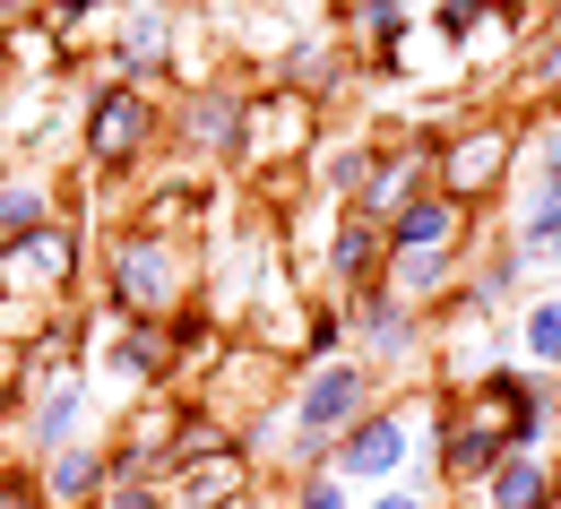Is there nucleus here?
<instances>
[{"mask_svg":"<svg viewBox=\"0 0 561 509\" xmlns=\"http://www.w3.org/2000/svg\"><path fill=\"white\" fill-rule=\"evenodd\" d=\"M380 406V371L363 363V355H337V363H311L294 389H285V415H294V458H302V475H329V440L363 424Z\"/></svg>","mask_w":561,"mask_h":509,"instance_id":"1","label":"nucleus"},{"mask_svg":"<svg viewBox=\"0 0 561 509\" xmlns=\"http://www.w3.org/2000/svg\"><path fill=\"white\" fill-rule=\"evenodd\" d=\"M78 139H87V164L95 173H130L147 147L164 139V104L130 86V78H104L95 95H87V113H78Z\"/></svg>","mask_w":561,"mask_h":509,"instance_id":"2","label":"nucleus"},{"mask_svg":"<svg viewBox=\"0 0 561 509\" xmlns=\"http://www.w3.org/2000/svg\"><path fill=\"white\" fill-rule=\"evenodd\" d=\"M104 302H113V320H164L182 302V242L113 233V251H104Z\"/></svg>","mask_w":561,"mask_h":509,"instance_id":"3","label":"nucleus"},{"mask_svg":"<svg viewBox=\"0 0 561 509\" xmlns=\"http://www.w3.org/2000/svg\"><path fill=\"white\" fill-rule=\"evenodd\" d=\"M501 182H518V122H510V113H501V122H476V130H449V139L432 147V190H440V199L476 208Z\"/></svg>","mask_w":561,"mask_h":509,"instance_id":"4","label":"nucleus"},{"mask_svg":"<svg viewBox=\"0 0 561 509\" xmlns=\"http://www.w3.org/2000/svg\"><path fill=\"white\" fill-rule=\"evenodd\" d=\"M78 251H87L78 217H53V224H35V233H18V242H0V302L9 293H70Z\"/></svg>","mask_w":561,"mask_h":509,"instance_id":"5","label":"nucleus"},{"mask_svg":"<svg viewBox=\"0 0 561 509\" xmlns=\"http://www.w3.org/2000/svg\"><path fill=\"white\" fill-rule=\"evenodd\" d=\"M407 449H415V415L380 397L363 424H346V432L329 440V475H337V484H389V475L407 466Z\"/></svg>","mask_w":561,"mask_h":509,"instance_id":"6","label":"nucleus"},{"mask_svg":"<svg viewBox=\"0 0 561 509\" xmlns=\"http://www.w3.org/2000/svg\"><path fill=\"white\" fill-rule=\"evenodd\" d=\"M311 259H320V277L337 286V302H354V293L380 286V268H389V233H380L371 217H354V208H337L329 233L311 242Z\"/></svg>","mask_w":561,"mask_h":509,"instance_id":"7","label":"nucleus"},{"mask_svg":"<svg viewBox=\"0 0 561 509\" xmlns=\"http://www.w3.org/2000/svg\"><path fill=\"white\" fill-rule=\"evenodd\" d=\"M501 458H510V432L492 424L484 406L467 415V406L449 397V406H440V432H432V466H440V475H458V484H484Z\"/></svg>","mask_w":561,"mask_h":509,"instance_id":"8","label":"nucleus"},{"mask_svg":"<svg viewBox=\"0 0 561 509\" xmlns=\"http://www.w3.org/2000/svg\"><path fill=\"white\" fill-rule=\"evenodd\" d=\"M415 337H423V320L389 286H371V293H354V302H346V346H363V363H371V371H380V363H407Z\"/></svg>","mask_w":561,"mask_h":509,"instance_id":"9","label":"nucleus"},{"mask_svg":"<svg viewBox=\"0 0 561 509\" xmlns=\"http://www.w3.org/2000/svg\"><path fill=\"white\" fill-rule=\"evenodd\" d=\"M26 449L44 458V449H70L78 440V415H87V371L61 363V371H44V380H26Z\"/></svg>","mask_w":561,"mask_h":509,"instance_id":"10","label":"nucleus"},{"mask_svg":"<svg viewBox=\"0 0 561 509\" xmlns=\"http://www.w3.org/2000/svg\"><path fill=\"white\" fill-rule=\"evenodd\" d=\"M432 147L440 139H415V147H389V155H371V173H363V190H354V217L389 224L407 199L432 190Z\"/></svg>","mask_w":561,"mask_h":509,"instance_id":"11","label":"nucleus"},{"mask_svg":"<svg viewBox=\"0 0 561 509\" xmlns=\"http://www.w3.org/2000/svg\"><path fill=\"white\" fill-rule=\"evenodd\" d=\"M95 501H104V449L70 440V449L35 458V509H95Z\"/></svg>","mask_w":561,"mask_h":509,"instance_id":"12","label":"nucleus"},{"mask_svg":"<svg viewBox=\"0 0 561 509\" xmlns=\"http://www.w3.org/2000/svg\"><path fill=\"white\" fill-rule=\"evenodd\" d=\"M173 139L191 147V155H208V164L242 155V95H233V86H199V95L173 113Z\"/></svg>","mask_w":561,"mask_h":509,"instance_id":"13","label":"nucleus"},{"mask_svg":"<svg viewBox=\"0 0 561 509\" xmlns=\"http://www.w3.org/2000/svg\"><path fill=\"white\" fill-rule=\"evenodd\" d=\"M95 371H104L113 389H130V397H139V389H164V380H173V355H164V320H122Z\"/></svg>","mask_w":561,"mask_h":509,"instance_id":"14","label":"nucleus"},{"mask_svg":"<svg viewBox=\"0 0 561 509\" xmlns=\"http://www.w3.org/2000/svg\"><path fill=\"white\" fill-rule=\"evenodd\" d=\"M164 61H173V18H164L156 0H130V9H122V26H113V78L147 86Z\"/></svg>","mask_w":561,"mask_h":509,"instance_id":"15","label":"nucleus"},{"mask_svg":"<svg viewBox=\"0 0 561 509\" xmlns=\"http://www.w3.org/2000/svg\"><path fill=\"white\" fill-rule=\"evenodd\" d=\"M553 493H561V458H553V449H510L484 484H476V501H484V509H545Z\"/></svg>","mask_w":561,"mask_h":509,"instance_id":"16","label":"nucleus"},{"mask_svg":"<svg viewBox=\"0 0 561 509\" xmlns=\"http://www.w3.org/2000/svg\"><path fill=\"white\" fill-rule=\"evenodd\" d=\"M311 104L302 95H268V104H242V155H294L311 147Z\"/></svg>","mask_w":561,"mask_h":509,"instance_id":"17","label":"nucleus"},{"mask_svg":"<svg viewBox=\"0 0 561 509\" xmlns=\"http://www.w3.org/2000/svg\"><path fill=\"white\" fill-rule=\"evenodd\" d=\"M380 233H389V251H458L467 208H458V199H440V190H423V199H407Z\"/></svg>","mask_w":561,"mask_h":509,"instance_id":"18","label":"nucleus"},{"mask_svg":"<svg viewBox=\"0 0 561 509\" xmlns=\"http://www.w3.org/2000/svg\"><path fill=\"white\" fill-rule=\"evenodd\" d=\"M199 217H208V182H156L139 208H130L122 233H156V242H173V233H199Z\"/></svg>","mask_w":561,"mask_h":509,"instance_id":"19","label":"nucleus"},{"mask_svg":"<svg viewBox=\"0 0 561 509\" xmlns=\"http://www.w3.org/2000/svg\"><path fill=\"white\" fill-rule=\"evenodd\" d=\"M458 268H467L458 251H389L380 286H389L398 302H407V311H415V302H432V293H449V286H458Z\"/></svg>","mask_w":561,"mask_h":509,"instance_id":"20","label":"nucleus"},{"mask_svg":"<svg viewBox=\"0 0 561 509\" xmlns=\"http://www.w3.org/2000/svg\"><path fill=\"white\" fill-rule=\"evenodd\" d=\"M35 224H53V182L44 173H9L0 182V242H18Z\"/></svg>","mask_w":561,"mask_h":509,"instance_id":"21","label":"nucleus"},{"mask_svg":"<svg viewBox=\"0 0 561 509\" xmlns=\"http://www.w3.org/2000/svg\"><path fill=\"white\" fill-rule=\"evenodd\" d=\"M337 355H346V302L302 311V363H337Z\"/></svg>","mask_w":561,"mask_h":509,"instance_id":"22","label":"nucleus"},{"mask_svg":"<svg viewBox=\"0 0 561 509\" xmlns=\"http://www.w3.org/2000/svg\"><path fill=\"white\" fill-rule=\"evenodd\" d=\"M285 78H294V86H337V78H346V53H337V44H285Z\"/></svg>","mask_w":561,"mask_h":509,"instance_id":"23","label":"nucleus"},{"mask_svg":"<svg viewBox=\"0 0 561 509\" xmlns=\"http://www.w3.org/2000/svg\"><path fill=\"white\" fill-rule=\"evenodd\" d=\"M518 346H527V355L545 363V380H553L561 371V302H536V311L518 320Z\"/></svg>","mask_w":561,"mask_h":509,"instance_id":"24","label":"nucleus"},{"mask_svg":"<svg viewBox=\"0 0 561 509\" xmlns=\"http://www.w3.org/2000/svg\"><path fill=\"white\" fill-rule=\"evenodd\" d=\"M285 509H346V484H337V475H302Z\"/></svg>","mask_w":561,"mask_h":509,"instance_id":"25","label":"nucleus"},{"mask_svg":"<svg viewBox=\"0 0 561 509\" xmlns=\"http://www.w3.org/2000/svg\"><path fill=\"white\" fill-rule=\"evenodd\" d=\"M95 9H104V0H44V26H53V35H70V26H87Z\"/></svg>","mask_w":561,"mask_h":509,"instance_id":"26","label":"nucleus"},{"mask_svg":"<svg viewBox=\"0 0 561 509\" xmlns=\"http://www.w3.org/2000/svg\"><path fill=\"white\" fill-rule=\"evenodd\" d=\"M527 86H536V95H561V35H553V53L527 61Z\"/></svg>","mask_w":561,"mask_h":509,"instance_id":"27","label":"nucleus"},{"mask_svg":"<svg viewBox=\"0 0 561 509\" xmlns=\"http://www.w3.org/2000/svg\"><path fill=\"white\" fill-rule=\"evenodd\" d=\"M95 509H164V493H156V484H113Z\"/></svg>","mask_w":561,"mask_h":509,"instance_id":"28","label":"nucleus"},{"mask_svg":"<svg viewBox=\"0 0 561 509\" xmlns=\"http://www.w3.org/2000/svg\"><path fill=\"white\" fill-rule=\"evenodd\" d=\"M18 406H26V380H18V371H0V424H9Z\"/></svg>","mask_w":561,"mask_h":509,"instance_id":"29","label":"nucleus"},{"mask_svg":"<svg viewBox=\"0 0 561 509\" xmlns=\"http://www.w3.org/2000/svg\"><path fill=\"white\" fill-rule=\"evenodd\" d=\"M371 509H432V501H423V493H380Z\"/></svg>","mask_w":561,"mask_h":509,"instance_id":"30","label":"nucleus"},{"mask_svg":"<svg viewBox=\"0 0 561 509\" xmlns=\"http://www.w3.org/2000/svg\"><path fill=\"white\" fill-rule=\"evenodd\" d=\"M545 509H561V493H553V501H545Z\"/></svg>","mask_w":561,"mask_h":509,"instance_id":"31","label":"nucleus"},{"mask_svg":"<svg viewBox=\"0 0 561 509\" xmlns=\"http://www.w3.org/2000/svg\"><path fill=\"white\" fill-rule=\"evenodd\" d=\"M545 9H561V0H545Z\"/></svg>","mask_w":561,"mask_h":509,"instance_id":"32","label":"nucleus"}]
</instances>
